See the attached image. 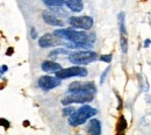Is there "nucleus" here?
Returning a JSON list of instances; mask_svg holds the SVG:
<instances>
[{
	"label": "nucleus",
	"instance_id": "412c9836",
	"mask_svg": "<svg viewBox=\"0 0 151 135\" xmlns=\"http://www.w3.org/2000/svg\"><path fill=\"white\" fill-rule=\"evenodd\" d=\"M30 35H32V39L35 40L36 38H37V32H36V29L33 27L32 28V30H30Z\"/></svg>",
	"mask_w": 151,
	"mask_h": 135
},
{
	"label": "nucleus",
	"instance_id": "0eeeda50",
	"mask_svg": "<svg viewBox=\"0 0 151 135\" xmlns=\"http://www.w3.org/2000/svg\"><path fill=\"white\" fill-rule=\"evenodd\" d=\"M37 84L42 90L49 91L60 85V79L57 77H51V76H42L38 78Z\"/></svg>",
	"mask_w": 151,
	"mask_h": 135
},
{
	"label": "nucleus",
	"instance_id": "39448f33",
	"mask_svg": "<svg viewBox=\"0 0 151 135\" xmlns=\"http://www.w3.org/2000/svg\"><path fill=\"white\" fill-rule=\"evenodd\" d=\"M87 76V70L83 66H71L68 69H60L56 72V77L59 79H66L71 77H85Z\"/></svg>",
	"mask_w": 151,
	"mask_h": 135
},
{
	"label": "nucleus",
	"instance_id": "423d86ee",
	"mask_svg": "<svg viewBox=\"0 0 151 135\" xmlns=\"http://www.w3.org/2000/svg\"><path fill=\"white\" fill-rule=\"evenodd\" d=\"M69 23L73 28L88 30L93 26V19L91 17H71L69 19Z\"/></svg>",
	"mask_w": 151,
	"mask_h": 135
},
{
	"label": "nucleus",
	"instance_id": "6e6552de",
	"mask_svg": "<svg viewBox=\"0 0 151 135\" xmlns=\"http://www.w3.org/2000/svg\"><path fill=\"white\" fill-rule=\"evenodd\" d=\"M81 91H86V92H92L95 93L96 89L93 83H80V82H75L72 84H70L69 86V92H81Z\"/></svg>",
	"mask_w": 151,
	"mask_h": 135
},
{
	"label": "nucleus",
	"instance_id": "1a4fd4ad",
	"mask_svg": "<svg viewBox=\"0 0 151 135\" xmlns=\"http://www.w3.org/2000/svg\"><path fill=\"white\" fill-rule=\"evenodd\" d=\"M42 17L45 23L50 25V26H55V27H63L64 26V22L57 17L56 14L49 12V11H44L42 13Z\"/></svg>",
	"mask_w": 151,
	"mask_h": 135
},
{
	"label": "nucleus",
	"instance_id": "f257e3e1",
	"mask_svg": "<svg viewBox=\"0 0 151 135\" xmlns=\"http://www.w3.org/2000/svg\"><path fill=\"white\" fill-rule=\"evenodd\" d=\"M54 35L57 36L58 39L68 40V41L73 42V43H83V42L90 43L88 42V35L86 33L79 32V30H76V29H70V28L57 29V30H55Z\"/></svg>",
	"mask_w": 151,
	"mask_h": 135
},
{
	"label": "nucleus",
	"instance_id": "5701e85b",
	"mask_svg": "<svg viewBox=\"0 0 151 135\" xmlns=\"http://www.w3.org/2000/svg\"><path fill=\"white\" fill-rule=\"evenodd\" d=\"M150 44H151V40L148 39V40H145V41H144V47H145V48H148Z\"/></svg>",
	"mask_w": 151,
	"mask_h": 135
},
{
	"label": "nucleus",
	"instance_id": "6ab92c4d",
	"mask_svg": "<svg viewBox=\"0 0 151 135\" xmlns=\"http://www.w3.org/2000/svg\"><path fill=\"white\" fill-rule=\"evenodd\" d=\"M108 71H109V66L104 71V74H102V76H101V78H100V83L101 84H104V82H105V78H106V76H107V74H108Z\"/></svg>",
	"mask_w": 151,
	"mask_h": 135
},
{
	"label": "nucleus",
	"instance_id": "9d476101",
	"mask_svg": "<svg viewBox=\"0 0 151 135\" xmlns=\"http://www.w3.org/2000/svg\"><path fill=\"white\" fill-rule=\"evenodd\" d=\"M59 43V39L55 38L54 34H44L42 38L38 40V44L41 48H49V47H54Z\"/></svg>",
	"mask_w": 151,
	"mask_h": 135
},
{
	"label": "nucleus",
	"instance_id": "f03ea898",
	"mask_svg": "<svg viewBox=\"0 0 151 135\" xmlns=\"http://www.w3.org/2000/svg\"><path fill=\"white\" fill-rule=\"evenodd\" d=\"M96 113H98V112H96L95 108L88 106V105H85V106L80 107L79 110L75 111V112L70 116V118H69V125H70V126H73V127L79 126V125L84 123L86 120H88L90 118L94 116Z\"/></svg>",
	"mask_w": 151,
	"mask_h": 135
},
{
	"label": "nucleus",
	"instance_id": "aec40b11",
	"mask_svg": "<svg viewBox=\"0 0 151 135\" xmlns=\"http://www.w3.org/2000/svg\"><path fill=\"white\" fill-rule=\"evenodd\" d=\"M0 125H1V126H5L6 128L9 127V122H8L6 119H0Z\"/></svg>",
	"mask_w": 151,
	"mask_h": 135
},
{
	"label": "nucleus",
	"instance_id": "9b49d317",
	"mask_svg": "<svg viewBox=\"0 0 151 135\" xmlns=\"http://www.w3.org/2000/svg\"><path fill=\"white\" fill-rule=\"evenodd\" d=\"M41 68L45 72H57L62 69V65L56 63V62H52V61H44L42 63Z\"/></svg>",
	"mask_w": 151,
	"mask_h": 135
},
{
	"label": "nucleus",
	"instance_id": "ddd939ff",
	"mask_svg": "<svg viewBox=\"0 0 151 135\" xmlns=\"http://www.w3.org/2000/svg\"><path fill=\"white\" fill-rule=\"evenodd\" d=\"M87 132L91 135H100L101 133V123L99 120L92 119L87 126Z\"/></svg>",
	"mask_w": 151,
	"mask_h": 135
},
{
	"label": "nucleus",
	"instance_id": "2eb2a0df",
	"mask_svg": "<svg viewBox=\"0 0 151 135\" xmlns=\"http://www.w3.org/2000/svg\"><path fill=\"white\" fill-rule=\"evenodd\" d=\"M49 7H59L64 4V0H42Z\"/></svg>",
	"mask_w": 151,
	"mask_h": 135
},
{
	"label": "nucleus",
	"instance_id": "20e7f679",
	"mask_svg": "<svg viewBox=\"0 0 151 135\" xmlns=\"http://www.w3.org/2000/svg\"><path fill=\"white\" fill-rule=\"evenodd\" d=\"M98 59V55L93 51H77L69 56V61L76 65H85Z\"/></svg>",
	"mask_w": 151,
	"mask_h": 135
},
{
	"label": "nucleus",
	"instance_id": "f8f14e48",
	"mask_svg": "<svg viewBox=\"0 0 151 135\" xmlns=\"http://www.w3.org/2000/svg\"><path fill=\"white\" fill-rule=\"evenodd\" d=\"M64 4L68 6L69 9H71L72 12H77V13L81 12L84 8L81 0H64Z\"/></svg>",
	"mask_w": 151,
	"mask_h": 135
},
{
	"label": "nucleus",
	"instance_id": "7ed1b4c3",
	"mask_svg": "<svg viewBox=\"0 0 151 135\" xmlns=\"http://www.w3.org/2000/svg\"><path fill=\"white\" fill-rule=\"evenodd\" d=\"M93 98H94V93H92V92H86V91L72 92L71 95L64 97L62 99V104L65 106L70 105V104H84V103L92 101Z\"/></svg>",
	"mask_w": 151,
	"mask_h": 135
},
{
	"label": "nucleus",
	"instance_id": "4468645a",
	"mask_svg": "<svg viewBox=\"0 0 151 135\" xmlns=\"http://www.w3.org/2000/svg\"><path fill=\"white\" fill-rule=\"evenodd\" d=\"M127 128V121L124 119V116H120L119 119V122H117V127H116V131L117 133H123Z\"/></svg>",
	"mask_w": 151,
	"mask_h": 135
},
{
	"label": "nucleus",
	"instance_id": "4be33fe9",
	"mask_svg": "<svg viewBox=\"0 0 151 135\" xmlns=\"http://www.w3.org/2000/svg\"><path fill=\"white\" fill-rule=\"evenodd\" d=\"M7 69H8V68H7L6 65H2V66L0 68V77H2V75H4V74L7 71Z\"/></svg>",
	"mask_w": 151,
	"mask_h": 135
},
{
	"label": "nucleus",
	"instance_id": "f3484780",
	"mask_svg": "<svg viewBox=\"0 0 151 135\" xmlns=\"http://www.w3.org/2000/svg\"><path fill=\"white\" fill-rule=\"evenodd\" d=\"M73 112H75V108H73V107H66V108L63 110V116H71Z\"/></svg>",
	"mask_w": 151,
	"mask_h": 135
},
{
	"label": "nucleus",
	"instance_id": "dca6fc26",
	"mask_svg": "<svg viewBox=\"0 0 151 135\" xmlns=\"http://www.w3.org/2000/svg\"><path fill=\"white\" fill-rule=\"evenodd\" d=\"M69 51L66 50V49H64V48H57L55 50H52L50 54H49V56L51 58H56L58 57V55H62V54H68Z\"/></svg>",
	"mask_w": 151,
	"mask_h": 135
},
{
	"label": "nucleus",
	"instance_id": "a211bd4d",
	"mask_svg": "<svg viewBox=\"0 0 151 135\" xmlns=\"http://www.w3.org/2000/svg\"><path fill=\"white\" fill-rule=\"evenodd\" d=\"M100 59H101L102 62L111 63V61H112V55H102V56H100Z\"/></svg>",
	"mask_w": 151,
	"mask_h": 135
}]
</instances>
